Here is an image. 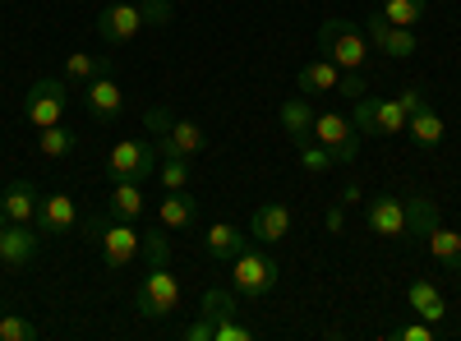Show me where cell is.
I'll return each mask as SVG.
<instances>
[{
	"mask_svg": "<svg viewBox=\"0 0 461 341\" xmlns=\"http://www.w3.org/2000/svg\"><path fill=\"white\" fill-rule=\"evenodd\" d=\"M365 88H369V79H365L360 69H351V74L341 69V84H337V93H341V97H351V102H360V97H365Z\"/></svg>",
	"mask_w": 461,
	"mask_h": 341,
	"instance_id": "37",
	"label": "cell"
},
{
	"mask_svg": "<svg viewBox=\"0 0 461 341\" xmlns=\"http://www.w3.org/2000/svg\"><path fill=\"white\" fill-rule=\"evenodd\" d=\"M32 226H37V236H69L79 226V208H74L69 194H42Z\"/></svg>",
	"mask_w": 461,
	"mask_h": 341,
	"instance_id": "11",
	"label": "cell"
},
{
	"mask_svg": "<svg viewBox=\"0 0 461 341\" xmlns=\"http://www.w3.org/2000/svg\"><path fill=\"white\" fill-rule=\"evenodd\" d=\"M84 106H88V116H93L97 125L121 121V111H125V93H121V84H115V74H97L93 84H84Z\"/></svg>",
	"mask_w": 461,
	"mask_h": 341,
	"instance_id": "10",
	"label": "cell"
},
{
	"mask_svg": "<svg viewBox=\"0 0 461 341\" xmlns=\"http://www.w3.org/2000/svg\"><path fill=\"white\" fill-rule=\"evenodd\" d=\"M314 139L332 153V162L337 166H351L356 157H360V130H356V121H346V116H314Z\"/></svg>",
	"mask_w": 461,
	"mask_h": 341,
	"instance_id": "7",
	"label": "cell"
},
{
	"mask_svg": "<svg viewBox=\"0 0 461 341\" xmlns=\"http://www.w3.org/2000/svg\"><path fill=\"white\" fill-rule=\"evenodd\" d=\"M158 221L167 231H194L199 226V203L189 189H167V199L158 203Z\"/></svg>",
	"mask_w": 461,
	"mask_h": 341,
	"instance_id": "17",
	"label": "cell"
},
{
	"mask_svg": "<svg viewBox=\"0 0 461 341\" xmlns=\"http://www.w3.org/2000/svg\"><path fill=\"white\" fill-rule=\"evenodd\" d=\"M199 310H203L212 323H221V319H236V300H230V291H203Z\"/></svg>",
	"mask_w": 461,
	"mask_h": 341,
	"instance_id": "32",
	"label": "cell"
},
{
	"mask_svg": "<svg viewBox=\"0 0 461 341\" xmlns=\"http://www.w3.org/2000/svg\"><path fill=\"white\" fill-rule=\"evenodd\" d=\"M438 221L443 217H438V203L429 194H411L406 199V240H425Z\"/></svg>",
	"mask_w": 461,
	"mask_h": 341,
	"instance_id": "22",
	"label": "cell"
},
{
	"mask_svg": "<svg viewBox=\"0 0 461 341\" xmlns=\"http://www.w3.org/2000/svg\"><path fill=\"white\" fill-rule=\"evenodd\" d=\"M319 51L337 65V69H365V60H369V37L351 23V19H328L323 28H319Z\"/></svg>",
	"mask_w": 461,
	"mask_h": 341,
	"instance_id": "3",
	"label": "cell"
},
{
	"mask_svg": "<svg viewBox=\"0 0 461 341\" xmlns=\"http://www.w3.org/2000/svg\"><path fill=\"white\" fill-rule=\"evenodd\" d=\"M106 212L121 217V221L143 217V189H139V180H115L111 184V199H106Z\"/></svg>",
	"mask_w": 461,
	"mask_h": 341,
	"instance_id": "24",
	"label": "cell"
},
{
	"mask_svg": "<svg viewBox=\"0 0 461 341\" xmlns=\"http://www.w3.org/2000/svg\"><path fill=\"white\" fill-rule=\"evenodd\" d=\"M365 221H369V231H378V236L406 240V199H397V194H374V199L365 203Z\"/></svg>",
	"mask_w": 461,
	"mask_h": 341,
	"instance_id": "13",
	"label": "cell"
},
{
	"mask_svg": "<svg viewBox=\"0 0 461 341\" xmlns=\"http://www.w3.org/2000/svg\"><path fill=\"white\" fill-rule=\"evenodd\" d=\"M37 184L32 180H10V189L0 194V208H5V217L10 221H32L37 217Z\"/></svg>",
	"mask_w": 461,
	"mask_h": 341,
	"instance_id": "23",
	"label": "cell"
},
{
	"mask_svg": "<svg viewBox=\"0 0 461 341\" xmlns=\"http://www.w3.org/2000/svg\"><path fill=\"white\" fill-rule=\"evenodd\" d=\"M397 102H402V111H406V116H415L420 106H429V93L411 84V88H402V97H397Z\"/></svg>",
	"mask_w": 461,
	"mask_h": 341,
	"instance_id": "40",
	"label": "cell"
},
{
	"mask_svg": "<svg viewBox=\"0 0 461 341\" xmlns=\"http://www.w3.org/2000/svg\"><path fill=\"white\" fill-rule=\"evenodd\" d=\"M277 273H282L277 258L267 249H254V245H245L236 258H230V286H236L240 300H263L277 286Z\"/></svg>",
	"mask_w": 461,
	"mask_h": 341,
	"instance_id": "2",
	"label": "cell"
},
{
	"mask_svg": "<svg viewBox=\"0 0 461 341\" xmlns=\"http://www.w3.org/2000/svg\"><path fill=\"white\" fill-rule=\"evenodd\" d=\"M341 203H360V184H356V180L341 189Z\"/></svg>",
	"mask_w": 461,
	"mask_h": 341,
	"instance_id": "43",
	"label": "cell"
},
{
	"mask_svg": "<svg viewBox=\"0 0 461 341\" xmlns=\"http://www.w3.org/2000/svg\"><path fill=\"white\" fill-rule=\"evenodd\" d=\"M5 226H10V217H5V208H0V231H5Z\"/></svg>",
	"mask_w": 461,
	"mask_h": 341,
	"instance_id": "44",
	"label": "cell"
},
{
	"mask_svg": "<svg viewBox=\"0 0 461 341\" xmlns=\"http://www.w3.org/2000/svg\"><path fill=\"white\" fill-rule=\"evenodd\" d=\"M139 32H143V10L134 5V0H115V5H106L97 14V37L106 47H125Z\"/></svg>",
	"mask_w": 461,
	"mask_h": 341,
	"instance_id": "9",
	"label": "cell"
},
{
	"mask_svg": "<svg viewBox=\"0 0 461 341\" xmlns=\"http://www.w3.org/2000/svg\"><path fill=\"white\" fill-rule=\"evenodd\" d=\"M171 121H176V116H171L167 106H152L148 116H143V130H148V139H158V134H167V130H171Z\"/></svg>",
	"mask_w": 461,
	"mask_h": 341,
	"instance_id": "39",
	"label": "cell"
},
{
	"mask_svg": "<svg viewBox=\"0 0 461 341\" xmlns=\"http://www.w3.org/2000/svg\"><path fill=\"white\" fill-rule=\"evenodd\" d=\"M42 328L28 323L23 314H0V341H37Z\"/></svg>",
	"mask_w": 461,
	"mask_h": 341,
	"instance_id": "31",
	"label": "cell"
},
{
	"mask_svg": "<svg viewBox=\"0 0 461 341\" xmlns=\"http://www.w3.org/2000/svg\"><path fill=\"white\" fill-rule=\"evenodd\" d=\"M115 65H111V56H88V51H74L69 60H65V79L69 84H93L97 74H111Z\"/></svg>",
	"mask_w": 461,
	"mask_h": 341,
	"instance_id": "27",
	"label": "cell"
},
{
	"mask_svg": "<svg viewBox=\"0 0 461 341\" xmlns=\"http://www.w3.org/2000/svg\"><path fill=\"white\" fill-rule=\"evenodd\" d=\"M180 310V282L171 268H148L134 286V314L139 319H171Z\"/></svg>",
	"mask_w": 461,
	"mask_h": 341,
	"instance_id": "5",
	"label": "cell"
},
{
	"mask_svg": "<svg viewBox=\"0 0 461 341\" xmlns=\"http://www.w3.org/2000/svg\"><path fill=\"white\" fill-rule=\"evenodd\" d=\"M406 300H411L415 319H425V323H447V300L438 295V286H434V282L415 277V282L406 286Z\"/></svg>",
	"mask_w": 461,
	"mask_h": 341,
	"instance_id": "20",
	"label": "cell"
},
{
	"mask_svg": "<svg viewBox=\"0 0 461 341\" xmlns=\"http://www.w3.org/2000/svg\"><path fill=\"white\" fill-rule=\"evenodd\" d=\"M212 341H254V332L240 328L236 319H221V323H212Z\"/></svg>",
	"mask_w": 461,
	"mask_h": 341,
	"instance_id": "38",
	"label": "cell"
},
{
	"mask_svg": "<svg viewBox=\"0 0 461 341\" xmlns=\"http://www.w3.org/2000/svg\"><path fill=\"white\" fill-rule=\"evenodd\" d=\"M314 116L319 111L310 106V97H286L282 102V111H277V121H282V130L291 134V143H304V139H314Z\"/></svg>",
	"mask_w": 461,
	"mask_h": 341,
	"instance_id": "19",
	"label": "cell"
},
{
	"mask_svg": "<svg viewBox=\"0 0 461 341\" xmlns=\"http://www.w3.org/2000/svg\"><path fill=\"white\" fill-rule=\"evenodd\" d=\"M158 166H162V153H158V143L152 139H121L106 153V180L115 184V180H148V175H158Z\"/></svg>",
	"mask_w": 461,
	"mask_h": 341,
	"instance_id": "4",
	"label": "cell"
},
{
	"mask_svg": "<svg viewBox=\"0 0 461 341\" xmlns=\"http://www.w3.org/2000/svg\"><path fill=\"white\" fill-rule=\"evenodd\" d=\"M0 37H5V32H0Z\"/></svg>",
	"mask_w": 461,
	"mask_h": 341,
	"instance_id": "46",
	"label": "cell"
},
{
	"mask_svg": "<svg viewBox=\"0 0 461 341\" xmlns=\"http://www.w3.org/2000/svg\"><path fill=\"white\" fill-rule=\"evenodd\" d=\"M185 341H212V319H208V314H199L194 323L185 328Z\"/></svg>",
	"mask_w": 461,
	"mask_h": 341,
	"instance_id": "41",
	"label": "cell"
},
{
	"mask_svg": "<svg viewBox=\"0 0 461 341\" xmlns=\"http://www.w3.org/2000/svg\"><path fill=\"white\" fill-rule=\"evenodd\" d=\"M286 236H291V208L277 203V199L258 203L254 217H249V240H258V245H282Z\"/></svg>",
	"mask_w": 461,
	"mask_h": 341,
	"instance_id": "15",
	"label": "cell"
},
{
	"mask_svg": "<svg viewBox=\"0 0 461 341\" xmlns=\"http://www.w3.org/2000/svg\"><path fill=\"white\" fill-rule=\"evenodd\" d=\"M84 240L97 245L106 268H130V263L139 258V245H143V236L134 231V226L121 221V217H111V212L84 217Z\"/></svg>",
	"mask_w": 461,
	"mask_h": 341,
	"instance_id": "1",
	"label": "cell"
},
{
	"mask_svg": "<svg viewBox=\"0 0 461 341\" xmlns=\"http://www.w3.org/2000/svg\"><path fill=\"white\" fill-rule=\"evenodd\" d=\"M37 258V231L32 221H10L5 231H0V263H10V268H23V263Z\"/></svg>",
	"mask_w": 461,
	"mask_h": 341,
	"instance_id": "16",
	"label": "cell"
},
{
	"mask_svg": "<svg viewBox=\"0 0 461 341\" xmlns=\"http://www.w3.org/2000/svg\"><path fill=\"white\" fill-rule=\"evenodd\" d=\"M139 254L148 258V268H171V245H167V236H158V231H148V236H143Z\"/></svg>",
	"mask_w": 461,
	"mask_h": 341,
	"instance_id": "33",
	"label": "cell"
},
{
	"mask_svg": "<svg viewBox=\"0 0 461 341\" xmlns=\"http://www.w3.org/2000/svg\"><path fill=\"white\" fill-rule=\"evenodd\" d=\"M300 148V166L304 171H314V175H323V171H332L337 162H332V153L319 143V139H304V143H295Z\"/></svg>",
	"mask_w": 461,
	"mask_h": 341,
	"instance_id": "30",
	"label": "cell"
},
{
	"mask_svg": "<svg viewBox=\"0 0 461 341\" xmlns=\"http://www.w3.org/2000/svg\"><path fill=\"white\" fill-rule=\"evenodd\" d=\"M65 106H69V79H37L23 93V116L37 130H42V125H60Z\"/></svg>",
	"mask_w": 461,
	"mask_h": 341,
	"instance_id": "6",
	"label": "cell"
},
{
	"mask_svg": "<svg viewBox=\"0 0 461 341\" xmlns=\"http://www.w3.org/2000/svg\"><path fill=\"white\" fill-rule=\"evenodd\" d=\"M158 175H162V189H189V162L185 157H162Z\"/></svg>",
	"mask_w": 461,
	"mask_h": 341,
	"instance_id": "34",
	"label": "cell"
},
{
	"mask_svg": "<svg viewBox=\"0 0 461 341\" xmlns=\"http://www.w3.org/2000/svg\"><path fill=\"white\" fill-rule=\"evenodd\" d=\"M134 5H143V0H134Z\"/></svg>",
	"mask_w": 461,
	"mask_h": 341,
	"instance_id": "45",
	"label": "cell"
},
{
	"mask_svg": "<svg viewBox=\"0 0 461 341\" xmlns=\"http://www.w3.org/2000/svg\"><path fill=\"white\" fill-rule=\"evenodd\" d=\"M139 10H143V23H158V28L176 19V5H171V0H143Z\"/></svg>",
	"mask_w": 461,
	"mask_h": 341,
	"instance_id": "36",
	"label": "cell"
},
{
	"mask_svg": "<svg viewBox=\"0 0 461 341\" xmlns=\"http://www.w3.org/2000/svg\"><path fill=\"white\" fill-rule=\"evenodd\" d=\"M425 245H429V254L443 263L447 273H461V236L452 231V226H443V221H438L434 231L425 236Z\"/></svg>",
	"mask_w": 461,
	"mask_h": 341,
	"instance_id": "25",
	"label": "cell"
},
{
	"mask_svg": "<svg viewBox=\"0 0 461 341\" xmlns=\"http://www.w3.org/2000/svg\"><path fill=\"white\" fill-rule=\"evenodd\" d=\"M406 134L415 148H438L443 143V121H438V111L434 106H420L415 116L406 121Z\"/></svg>",
	"mask_w": 461,
	"mask_h": 341,
	"instance_id": "26",
	"label": "cell"
},
{
	"mask_svg": "<svg viewBox=\"0 0 461 341\" xmlns=\"http://www.w3.org/2000/svg\"><path fill=\"white\" fill-rule=\"evenodd\" d=\"M365 37H369V47H378V51H388V56H415L420 51V42H415V28H397V23H388L378 10L365 19Z\"/></svg>",
	"mask_w": 461,
	"mask_h": 341,
	"instance_id": "12",
	"label": "cell"
},
{
	"mask_svg": "<svg viewBox=\"0 0 461 341\" xmlns=\"http://www.w3.org/2000/svg\"><path fill=\"white\" fill-rule=\"evenodd\" d=\"M245 245H249V236L240 231V226H230V221H212L208 236H203V254H208L212 263H230Z\"/></svg>",
	"mask_w": 461,
	"mask_h": 341,
	"instance_id": "18",
	"label": "cell"
},
{
	"mask_svg": "<svg viewBox=\"0 0 461 341\" xmlns=\"http://www.w3.org/2000/svg\"><path fill=\"white\" fill-rule=\"evenodd\" d=\"M341 226H346V212L341 208H328V231H341Z\"/></svg>",
	"mask_w": 461,
	"mask_h": 341,
	"instance_id": "42",
	"label": "cell"
},
{
	"mask_svg": "<svg viewBox=\"0 0 461 341\" xmlns=\"http://www.w3.org/2000/svg\"><path fill=\"white\" fill-rule=\"evenodd\" d=\"M356 130L360 134H406V111H402V102H388V97H360L356 102Z\"/></svg>",
	"mask_w": 461,
	"mask_h": 341,
	"instance_id": "8",
	"label": "cell"
},
{
	"mask_svg": "<svg viewBox=\"0 0 461 341\" xmlns=\"http://www.w3.org/2000/svg\"><path fill=\"white\" fill-rule=\"evenodd\" d=\"M152 143H158L162 157H185V162H194L203 148H208V134H203V125H194V121H171V130L158 134Z\"/></svg>",
	"mask_w": 461,
	"mask_h": 341,
	"instance_id": "14",
	"label": "cell"
},
{
	"mask_svg": "<svg viewBox=\"0 0 461 341\" xmlns=\"http://www.w3.org/2000/svg\"><path fill=\"white\" fill-rule=\"evenodd\" d=\"M425 5H429V0H383V19H388V23H397V28H415L420 19H425Z\"/></svg>",
	"mask_w": 461,
	"mask_h": 341,
	"instance_id": "29",
	"label": "cell"
},
{
	"mask_svg": "<svg viewBox=\"0 0 461 341\" xmlns=\"http://www.w3.org/2000/svg\"><path fill=\"white\" fill-rule=\"evenodd\" d=\"M393 337H397V341H438L443 332H438V323H425V319H415V323L397 328Z\"/></svg>",
	"mask_w": 461,
	"mask_h": 341,
	"instance_id": "35",
	"label": "cell"
},
{
	"mask_svg": "<svg viewBox=\"0 0 461 341\" xmlns=\"http://www.w3.org/2000/svg\"><path fill=\"white\" fill-rule=\"evenodd\" d=\"M37 148H42L47 157H69L74 148H79V134L65 130V125H42L37 130Z\"/></svg>",
	"mask_w": 461,
	"mask_h": 341,
	"instance_id": "28",
	"label": "cell"
},
{
	"mask_svg": "<svg viewBox=\"0 0 461 341\" xmlns=\"http://www.w3.org/2000/svg\"><path fill=\"white\" fill-rule=\"evenodd\" d=\"M295 84H300V93H304V97H319V93H337V84H341V69H337V65H332L328 56H319V60H310V65H300Z\"/></svg>",
	"mask_w": 461,
	"mask_h": 341,
	"instance_id": "21",
	"label": "cell"
}]
</instances>
